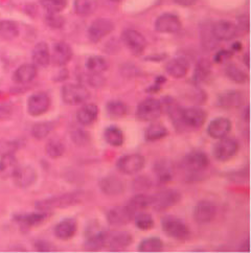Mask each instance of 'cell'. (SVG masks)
Returning a JSON list of instances; mask_svg holds the SVG:
<instances>
[{
	"instance_id": "35",
	"label": "cell",
	"mask_w": 251,
	"mask_h": 253,
	"mask_svg": "<svg viewBox=\"0 0 251 253\" xmlns=\"http://www.w3.org/2000/svg\"><path fill=\"white\" fill-rule=\"evenodd\" d=\"M129 108L127 104H125L121 99H111L106 104V112L109 116L114 119H120L128 114Z\"/></svg>"
},
{
	"instance_id": "38",
	"label": "cell",
	"mask_w": 251,
	"mask_h": 253,
	"mask_svg": "<svg viewBox=\"0 0 251 253\" xmlns=\"http://www.w3.org/2000/svg\"><path fill=\"white\" fill-rule=\"evenodd\" d=\"M86 68L91 74H98L102 75L108 69V63H107L106 59L101 56H92L88 58L86 62Z\"/></svg>"
},
{
	"instance_id": "14",
	"label": "cell",
	"mask_w": 251,
	"mask_h": 253,
	"mask_svg": "<svg viewBox=\"0 0 251 253\" xmlns=\"http://www.w3.org/2000/svg\"><path fill=\"white\" fill-rule=\"evenodd\" d=\"M135 213L127 205L116 206L106 212V220L111 226H124L129 224Z\"/></svg>"
},
{
	"instance_id": "26",
	"label": "cell",
	"mask_w": 251,
	"mask_h": 253,
	"mask_svg": "<svg viewBox=\"0 0 251 253\" xmlns=\"http://www.w3.org/2000/svg\"><path fill=\"white\" fill-rule=\"evenodd\" d=\"M37 66L35 64H23L16 69L13 75V80L17 84H28L37 77Z\"/></svg>"
},
{
	"instance_id": "36",
	"label": "cell",
	"mask_w": 251,
	"mask_h": 253,
	"mask_svg": "<svg viewBox=\"0 0 251 253\" xmlns=\"http://www.w3.org/2000/svg\"><path fill=\"white\" fill-rule=\"evenodd\" d=\"M19 36V26L14 21H0V37L4 40H13Z\"/></svg>"
},
{
	"instance_id": "42",
	"label": "cell",
	"mask_w": 251,
	"mask_h": 253,
	"mask_svg": "<svg viewBox=\"0 0 251 253\" xmlns=\"http://www.w3.org/2000/svg\"><path fill=\"white\" fill-rule=\"evenodd\" d=\"M75 12L80 16H89L95 12L96 0H75Z\"/></svg>"
},
{
	"instance_id": "18",
	"label": "cell",
	"mask_w": 251,
	"mask_h": 253,
	"mask_svg": "<svg viewBox=\"0 0 251 253\" xmlns=\"http://www.w3.org/2000/svg\"><path fill=\"white\" fill-rule=\"evenodd\" d=\"M245 96L241 91L238 90H227L220 93L217 97V106L221 109L231 110L237 109L244 104Z\"/></svg>"
},
{
	"instance_id": "11",
	"label": "cell",
	"mask_w": 251,
	"mask_h": 253,
	"mask_svg": "<svg viewBox=\"0 0 251 253\" xmlns=\"http://www.w3.org/2000/svg\"><path fill=\"white\" fill-rule=\"evenodd\" d=\"M133 238L130 232L121 230L106 231V248L112 252L124 251L131 246Z\"/></svg>"
},
{
	"instance_id": "25",
	"label": "cell",
	"mask_w": 251,
	"mask_h": 253,
	"mask_svg": "<svg viewBox=\"0 0 251 253\" xmlns=\"http://www.w3.org/2000/svg\"><path fill=\"white\" fill-rule=\"evenodd\" d=\"M98 117V107L95 104H85L79 109L77 120L82 126L93 125Z\"/></svg>"
},
{
	"instance_id": "47",
	"label": "cell",
	"mask_w": 251,
	"mask_h": 253,
	"mask_svg": "<svg viewBox=\"0 0 251 253\" xmlns=\"http://www.w3.org/2000/svg\"><path fill=\"white\" fill-rule=\"evenodd\" d=\"M46 23L51 29H62L63 26L65 24V20L64 18L59 15V13H47L46 15Z\"/></svg>"
},
{
	"instance_id": "4",
	"label": "cell",
	"mask_w": 251,
	"mask_h": 253,
	"mask_svg": "<svg viewBox=\"0 0 251 253\" xmlns=\"http://www.w3.org/2000/svg\"><path fill=\"white\" fill-rule=\"evenodd\" d=\"M90 98L89 90L81 84H66L62 87V99L68 106L85 104Z\"/></svg>"
},
{
	"instance_id": "50",
	"label": "cell",
	"mask_w": 251,
	"mask_h": 253,
	"mask_svg": "<svg viewBox=\"0 0 251 253\" xmlns=\"http://www.w3.org/2000/svg\"><path fill=\"white\" fill-rule=\"evenodd\" d=\"M232 52L231 50H226V49H222L220 51H218L216 55H214V58H213V61L216 63H223L225 62L227 60H229L232 56Z\"/></svg>"
},
{
	"instance_id": "7",
	"label": "cell",
	"mask_w": 251,
	"mask_h": 253,
	"mask_svg": "<svg viewBox=\"0 0 251 253\" xmlns=\"http://www.w3.org/2000/svg\"><path fill=\"white\" fill-rule=\"evenodd\" d=\"M240 150V144L237 139L224 137L219 139L212 149L213 157L221 162H226L234 158Z\"/></svg>"
},
{
	"instance_id": "3",
	"label": "cell",
	"mask_w": 251,
	"mask_h": 253,
	"mask_svg": "<svg viewBox=\"0 0 251 253\" xmlns=\"http://www.w3.org/2000/svg\"><path fill=\"white\" fill-rule=\"evenodd\" d=\"M181 198V194L179 193L177 189H164V191H160L154 195H151L150 207H153L157 211H167L180 202Z\"/></svg>"
},
{
	"instance_id": "28",
	"label": "cell",
	"mask_w": 251,
	"mask_h": 253,
	"mask_svg": "<svg viewBox=\"0 0 251 253\" xmlns=\"http://www.w3.org/2000/svg\"><path fill=\"white\" fill-rule=\"evenodd\" d=\"M32 58L36 66L46 67L50 63V51L47 43L39 42L33 49Z\"/></svg>"
},
{
	"instance_id": "24",
	"label": "cell",
	"mask_w": 251,
	"mask_h": 253,
	"mask_svg": "<svg viewBox=\"0 0 251 253\" xmlns=\"http://www.w3.org/2000/svg\"><path fill=\"white\" fill-rule=\"evenodd\" d=\"M106 248V231L92 230L86 232L84 249L87 251H98Z\"/></svg>"
},
{
	"instance_id": "2",
	"label": "cell",
	"mask_w": 251,
	"mask_h": 253,
	"mask_svg": "<svg viewBox=\"0 0 251 253\" xmlns=\"http://www.w3.org/2000/svg\"><path fill=\"white\" fill-rule=\"evenodd\" d=\"M81 201H82V194L80 192H73L39 201L36 204V207L41 211H49L55 209H65V207L74 206Z\"/></svg>"
},
{
	"instance_id": "37",
	"label": "cell",
	"mask_w": 251,
	"mask_h": 253,
	"mask_svg": "<svg viewBox=\"0 0 251 253\" xmlns=\"http://www.w3.org/2000/svg\"><path fill=\"white\" fill-rule=\"evenodd\" d=\"M165 248L163 240L159 238H147L142 240L137 247L139 252H161Z\"/></svg>"
},
{
	"instance_id": "10",
	"label": "cell",
	"mask_w": 251,
	"mask_h": 253,
	"mask_svg": "<svg viewBox=\"0 0 251 253\" xmlns=\"http://www.w3.org/2000/svg\"><path fill=\"white\" fill-rule=\"evenodd\" d=\"M122 40L126 47L135 56L141 55L147 47V39L145 36L136 30H125L122 34Z\"/></svg>"
},
{
	"instance_id": "45",
	"label": "cell",
	"mask_w": 251,
	"mask_h": 253,
	"mask_svg": "<svg viewBox=\"0 0 251 253\" xmlns=\"http://www.w3.org/2000/svg\"><path fill=\"white\" fill-rule=\"evenodd\" d=\"M42 6L47 13H60L67 5V0H41Z\"/></svg>"
},
{
	"instance_id": "1",
	"label": "cell",
	"mask_w": 251,
	"mask_h": 253,
	"mask_svg": "<svg viewBox=\"0 0 251 253\" xmlns=\"http://www.w3.org/2000/svg\"><path fill=\"white\" fill-rule=\"evenodd\" d=\"M161 228L167 236L176 241H187L191 239L192 231L188 225L175 215H166L161 220Z\"/></svg>"
},
{
	"instance_id": "30",
	"label": "cell",
	"mask_w": 251,
	"mask_h": 253,
	"mask_svg": "<svg viewBox=\"0 0 251 253\" xmlns=\"http://www.w3.org/2000/svg\"><path fill=\"white\" fill-rule=\"evenodd\" d=\"M168 135L167 126L158 122H152L150 126L145 130V140L148 142H154L166 138Z\"/></svg>"
},
{
	"instance_id": "16",
	"label": "cell",
	"mask_w": 251,
	"mask_h": 253,
	"mask_svg": "<svg viewBox=\"0 0 251 253\" xmlns=\"http://www.w3.org/2000/svg\"><path fill=\"white\" fill-rule=\"evenodd\" d=\"M38 179L37 170L31 166L18 167L15 174L13 175L14 183L19 188H29L33 186Z\"/></svg>"
},
{
	"instance_id": "54",
	"label": "cell",
	"mask_w": 251,
	"mask_h": 253,
	"mask_svg": "<svg viewBox=\"0 0 251 253\" xmlns=\"http://www.w3.org/2000/svg\"><path fill=\"white\" fill-rule=\"evenodd\" d=\"M250 249V244H249V239H247L245 242L242 243V245L240 247V251L242 252H248Z\"/></svg>"
},
{
	"instance_id": "20",
	"label": "cell",
	"mask_w": 251,
	"mask_h": 253,
	"mask_svg": "<svg viewBox=\"0 0 251 253\" xmlns=\"http://www.w3.org/2000/svg\"><path fill=\"white\" fill-rule=\"evenodd\" d=\"M238 28L228 20H220L212 25V33L218 41H229L238 35Z\"/></svg>"
},
{
	"instance_id": "13",
	"label": "cell",
	"mask_w": 251,
	"mask_h": 253,
	"mask_svg": "<svg viewBox=\"0 0 251 253\" xmlns=\"http://www.w3.org/2000/svg\"><path fill=\"white\" fill-rule=\"evenodd\" d=\"M155 31L161 34H175L182 28L179 17L172 13H165L157 17L154 24Z\"/></svg>"
},
{
	"instance_id": "33",
	"label": "cell",
	"mask_w": 251,
	"mask_h": 253,
	"mask_svg": "<svg viewBox=\"0 0 251 253\" xmlns=\"http://www.w3.org/2000/svg\"><path fill=\"white\" fill-rule=\"evenodd\" d=\"M210 75H211L210 63L208 60H200L198 63H197L195 71H194V76H193L194 83L196 85H201L209 79Z\"/></svg>"
},
{
	"instance_id": "17",
	"label": "cell",
	"mask_w": 251,
	"mask_h": 253,
	"mask_svg": "<svg viewBox=\"0 0 251 253\" xmlns=\"http://www.w3.org/2000/svg\"><path fill=\"white\" fill-rule=\"evenodd\" d=\"M232 129V123L227 117H216L208 126V129H206V132H208L209 136H210L213 139H221L226 137L227 135L230 133Z\"/></svg>"
},
{
	"instance_id": "49",
	"label": "cell",
	"mask_w": 251,
	"mask_h": 253,
	"mask_svg": "<svg viewBox=\"0 0 251 253\" xmlns=\"http://www.w3.org/2000/svg\"><path fill=\"white\" fill-rule=\"evenodd\" d=\"M167 82V79L163 76H158L155 81H154V84H152L148 89L147 91L150 93H156L158 92L159 90L161 89V87L164 86V84Z\"/></svg>"
},
{
	"instance_id": "40",
	"label": "cell",
	"mask_w": 251,
	"mask_h": 253,
	"mask_svg": "<svg viewBox=\"0 0 251 253\" xmlns=\"http://www.w3.org/2000/svg\"><path fill=\"white\" fill-rule=\"evenodd\" d=\"M225 74L230 81L237 84H245L248 80L246 72L236 64H228L225 69Z\"/></svg>"
},
{
	"instance_id": "58",
	"label": "cell",
	"mask_w": 251,
	"mask_h": 253,
	"mask_svg": "<svg viewBox=\"0 0 251 253\" xmlns=\"http://www.w3.org/2000/svg\"><path fill=\"white\" fill-rule=\"evenodd\" d=\"M111 1H113V2H116V1H120V0H111Z\"/></svg>"
},
{
	"instance_id": "29",
	"label": "cell",
	"mask_w": 251,
	"mask_h": 253,
	"mask_svg": "<svg viewBox=\"0 0 251 253\" xmlns=\"http://www.w3.org/2000/svg\"><path fill=\"white\" fill-rule=\"evenodd\" d=\"M49 213L47 211H38L37 212L28 213V214H20L15 216V220L19 223L22 227H34L42 224L44 221L47 220Z\"/></svg>"
},
{
	"instance_id": "44",
	"label": "cell",
	"mask_w": 251,
	"mask_h": 253,
	"mask_svg": "<svg viewBox=\"0 0 251 253\" xmlns=\"http://www.w3.org/2000/svg\"><path fill=\"white\" fill-rule=\"evenodd\" d=\"M218 40L217 38L214 37V35L212 33V26H203L201 30V43L202 46L208 49V50H211L214 47H217L218 44Z\"/></svg>"
},
{
	"instance_id": "43",
	"label": "cell",
	"mask_w": 251,
	"mask_h": 253,
	"mask_svg": "<svg viewBox=\"0 0 251 253\" xmlns=\"http://www.w3.org/2000/svg\"><path fill=\"white\" fill-rule=\"evenodd\" d=\"M134 224H135L136 228L142 231L150 230L154 227V219L152 218V215L147 212H137L133 218Z\"/></svg>"
},
{
	"instance_id": "53",
	"label": "cell",
	"mask_w": 251,
	"mask_h": 253,
	"mask_svg": "<svg viewBox=\"0 0 251 253\" xmlns=\"http://www.w3.org/2000/svg\"><path fill=\"white\" fill-rule=\"evenodd\" d=\"M174 1L181 6H192L197 2V0H174Z\"/></svg>"
},
{
	"instance_id": "9",
	"label": "cell",
	"mask_w": 251,
	"mask_h": 253,
	"mask_svg": "<svg viewBox=\"0 0 251 253\" xmlns=\"http://www.w3.org/2000/svg\"><path fill=\"white\" fill-rule=\"evenodd\" d=\"M218 214V206L212 201L201 200L194 207L193 216L199 225L209 224L212 222Z\"/></svg>"
},
{
	"instance_id": "12",
	"label": "cell",
	"mask_w": 251,
	"mask_h": 253,
	"mask_svg": "<svg viewBox=\"0 0 251 253\" xmlns=\"http://www.w3.org/2000/svg\"><path fill=\"white\" fill-rule=\"evenodd\" d=\"M114 28L112 20L107 18H98L89 26L88 38L92 43H98L110 35L114 31Z\"/></svg>"
},
{
	"instance_id": "21",
	"label": "cell",
	"mask_w": 251,
	"mask_h": 253,
	"mask_svg": "<svg viewBox=\"0 0 251 253\" xmlns=\"http://www.w3.org/2000/svg\"><path fill=\"white\" fill-rule=\"evenodd\" d=\"M100 191L109 197L120 196L125 191V185L122 180L115 176H106L98 182Z\"/></svg>"
},
{
	"instance_id": "48",
	"label": "cell",
	"mask_w": 251,
	"mask_h": 253,
	"mask_svg": "<svg viewBox=\"0 0 251 253\" xmlns=\"http://www.w3.org/2000/svg\"><path fill=\"white\" fill-rule=\"evenodd\" d=\"M35 248L39 252H52L56 250V247L46 241H37L35 243Z\"/></svg>"
},
{
	"instance_id": "19",
	"label": "cell",
	"mask_w": 251,
	"mask_h": 253,
	"mask_svg": "<svg viewBox=\"0 0 251 253\" xmlns=\"http://www.w3.org/2000/svg\"><path fill=\"white\" fill-rule=\"evenodd\" d=\"M74 57L73 48L66 42H57L52 47V53L50 55V61L55 65L62 67L67 65Z\"/></svg>"
},
{
	"instance_id": "41",
	"label": "cell",
	"mask_w": 251,
	"mask_h": 253,
	"mask_svg": "<svg viewBox=\"0 0 251 253\" xmlns=\"http://www.w3.org/2000/svg\"><path fill=\"white\" fill-rule=\"evenodd\" d=\"M45 152H46V155L49 158L58 159L62 157L63 154L65 153V146L60 139L52 138L46 143Z\"/></svg>"
},
{
	"instance_id": "8",
	"label": "cell",
	"mask_w": 251,
	"mask_h": 253,
	"mask_svg": "<svg viewBox=\"0 0 251 253\" xmlns=\"http://www.w3.org/2000/svg\"><path fill=\"white\" fill-rule=\"evenodd\" d=\"M146 159L140 154H128L120 157L116 161V168L124 175H136L142 170Z\"/></svg>"
},
{
	"instance_id": "27",
	"label": "cell",
	"mask_w": 251,
	"mask_h": 253,
	"mask_svg": "<svg viewBox=\"0 0 251 253\" xmlns=\"http://www.w3.org/2000/svg\"><path fill=\"white\" fill-rule=\"evenodd\" d=\"M154 171L159 183H167L174 176L172 162L167 159H158L154 165Z\"/></svg>"
},
{
	"instance_id": "5",
	"label": "cell",
	"mask_w": 251,
	"mask_h": 253,
	"mask_svg": "<svg viewBox=\"0 0 251 253\" xmlns=\"http://www.w3.org/2000/svg\"><path fill=\"white\" fill-rule=\"evenodd\" d=\"M182 168L190 174H199L209 166V158L205 152L201 150H193L188 152L182 159Z\"/></svg>"
},
{
	"instance_id": "22",
	"label": "cell",
	"mask_w": 251,
	"mask_h": 253,
	"mask_svg": "<svg viewBox=\"0 0 251 253\" xmlns=\"http://www.w3.org/2000/svg\"><path fill=\"white\" fill-rule=\"evenodd\" d=\"M78 231V222L74 218H65L60 221L56 226L53 232L57 239L61 241H68L73 239Z\"/></svg>"
},
{
	"instance_id": "23",
	"label": "cell",
	"mask_w": 251,
	"mask_h": 253,
	"mask_svg": "<svg viewBox=\"0 0 251 253\" xmlns=\"http://www.w3.org/2000/svg\"><path fill=\"white\" fill-rule=\"evenodd\" d=\"M191 64L188 60L184 57H177L168 61V63L166 66V70L174 79H182L184 78L188 70H190Z\"/></svg>"
},
{
	"instance_id": "51",
	"label": "cell",
	"mask_w": 251,
	"mask_h": 253,
	"mask_svg": "<svg viewBox=\"0 0 251 253\" xmlns=\"http://www.w3.org/2000/svg\"><path fill=\"white\" fill-rule=\"evenodd\" d=\"M13 109L10 104H0V121L8 119L12 115Z\"/></svg>"
},
{
	"instance_id": "6",
	"label": "cell",
	"mask_w": 251,
	"mask_h": 253,
	"mask_svg": "<svg viewBox=\"0 0 251 253\" xmlns=\"http://www.w3.org/2000/svg\"><path fill=\"white\" fill-rule=\"evenodd\" d=\"M164 112L163 102L160 99L153 97H148L143 99L137 106L136 114L137 117L145 122H153L156 121L158 117Z\"/></svg>"
},
{
	"instance_id": "39",
	"label": "cell",
	"mask_w": 251,
	"mask_h": 253,
	"mask_svg": "<svg viewBox=\"0 0 251 253\" xmlns=\"http://www.w3.org/2000/svg\"><path fill=\"white\" fill-rule=\"evenodd\" d=\"M55 129V125L51 122H41L37 123L33 126L32 128V135L33 137L42 140L44 138H46L48 135Z\"/></svg>"
},
{
	"instance_id": "32",
	"label": "cell",
	"mask_w": 251,
	"mask_h": 253,
	"mask_svg": "<svg viewBox=\"0 0 251 253\" xmlns=\"http://www.w3.org/2000/svg\"><path fill=\"white\" fill-rule=\"evenodd\" d=\"M104 138L106 142L114 148L122 147L125 142V135L120 126L111 125L104 130Z\"/></svg>"
},
{
	"instance_id": "46",
	"label": "cell",
	"mask_w": 251,
	"mask_h": 253,
	"mask_svg": "<svg viewBox=\"0 0 251 253\" xmlns=\"http://www.w3.org/2000/svg\"><path fill=\"white\" fill-rule=\"evenodd\" d=\"M71 139H73V141L75 142V144H77V146L85 147L89 142H90V135L84 130L77 129L71 132Z\"/></svg>"
},
{
	"instance_id": "56",
	"label": "cell",
	"mask_w": 251,
	"mask_h": 253,
	"mask_svg": "<svg viewBox=\"0 0 251 253\" xmlns=\"http://www.w3.org/2000/svg\"><path fill=\"white\" fill-rule=\"evenodd\" d=\"M243 119H244L246 122H249V120H250V109H249V106H247V107L245 108V109H244Z\"/></svg>"
},
{
	"instance_id": "57",
	"label": "cell",
	"mask_w": 251,
	"mask_h": 253,
	"mask_svg": "<svg viewBox=\"0 0 251 253\" xmlns=\"http://www.w3.org/2000/svg\"><path fill=\"white\" fill-rule=\"evenodd\" d=\"M243 62H244V64L246 65L247 68L250 67V55H249V52H246L245 55H244V57H243Z\"/></svg>"
},
{
	"instance_id": "15",
	"label": "cell",
	"mask_w": 251,
	"mask_h": 253,
	"mask_svg": "<svg viewBox=\"0 0 251 253\" xmlns=\"http://www.w3.org/2000/svg\"><path fill=\"white\" fill-rule=\"evenodd\" d=\"M50 107V98L45 92L34 93L29 97L28 112L32 116L45 114Z\"/></svg>"
},
{
	"instance_id": "34",
	"label": "cell",
	"mask_w": 251,
	"mask_h": 253,
	"mask_svg": "<svg viewBox=\"0 0 251 253\" xmlns=\"http://www.w3.org/2000/svg\"><path fill=\"white\" fill-rule=\"evenodd\" d=\"M151 205V195H146V194H137L135 196H133L127 206L129 209L134 212V213H137L142 211L143 210L148 209Z\"/></svg>"
},
{
	"instance_id": "55",
	"label": "cell",
	"mask_w": 251,
	"mask_h": 253,
	"mask_svg": "<svg viewBox=\"0 0 251 253\" xmlns=\"http://www.w3.org/2000/svg\"><path fill=\"white\" fill-rule=\"evenodd\" d=\"M241 49H242V44L240 42H236V43L232 44V46H231V51L232 52H238Z\"/></svg>"
},
{
	"instance_id": "31",
	"label": "cell",
	"mask_w": 251,
	"mask_h": 253,
	"mask_svg": "<svg viewBox=\"0 0 251 253\" xmlns=\"http://www.w3.org/2000/svg\"><path fill=\"white\" fill-rule=\"evenodd\" d=\"M18 161L12 153H6L3 154L0 159V178L6 179L13 177L15 171L18 169Z\"/></svg>"
},
{
	"instance_id": "52",
	"label": "cell",
	"mask_w": 251,
	"mask_h": 253,
	"mask_svg": "<svg viewBox=\"0 0 251 253\" xmlns=\"http://www.w3.org/2000/svg\"><path fill=\"white\" fill-rule=\"evenodd\" d=\"M238 31L241 30L242 32L247 33L249 31V20L246 16L242 17L239 19V25H237Z\"/></svg>"
}]
</instances>
